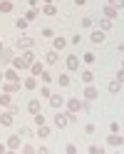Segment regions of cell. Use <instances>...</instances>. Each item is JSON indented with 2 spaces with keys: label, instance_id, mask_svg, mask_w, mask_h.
<instances>
[{
  "label": "cell",
  "instance_id": "obj_1",
  "mask_svg": "<svg viewBox=\"0 0 124 154\" xmlns=\"http://www.w3.org/2000/svg\"><path fill=\"white\" fill-rule=\"evenodd\" d=\"M65 65H67V70H70V72H77V70H80V57H77V55H70Z\"/></svg>",
  "mask_w": 124,
  "mask_h": 154
},
{
  "label": "cell",
  "instance_id": "obj_2",
  "mask_svg": "<svg viewBox=\"0 0 124 154\" xmlns=\"http://www.w3.org/2000/svg\"><path fill=\"white\" fill-rule=\"evenodd\" d=\"M107 144H112V147H122V144H124V139H122V134L112 132L109 137H107Z\"/></svg>",
  "mask_w": 124,
  "mask_h": 154
},
{
  "label": "cell",
  "instance_id": "obj_3",
  "mask_svg": "<svg viewBox=\"0 0 124 154\" xmlns=\"http://www.w3.org/2000/svg\"><path fill=\"white\" fill-rule=\"evenodd\" d=\"M32 45H35V40L27 37V35H23L20 40H17V47H20V50H27V47H32Z\"/></svg>",
  "mask_w": 124,
  "mask_h": 154
},
{
  "label": "cell",
  "instance_id": "obj_4",
  "mask_svg": "<svg viewBox=\"0 0 124 154\" xmlns=\"http://www.w3.org/2000/svg\"><path fill=\"white\" fill-rule=\"evenodd\" d=\"M55 124H57V127H60V129H62V127H67V124H70L67 114H60V112H57V114H55Z\"/></svg>",
  "mask_w": 124,
  "mask_h": 154
},
{
  "label": "cell",
  "instance_id": "obj_5",
  "mask_svg": "<svg viewBox=\"0 0 124 154\" xmlns=\"http://www.w3.org/2000/svg\"><path fill=\"white\" fill-rule=\"evenodd\" d=\"M89 40H92L94 45H102V42H104V30H94V32L89 35Z\"/></svg>",
  "mask_w": 124,
  "mask_h": 154
},
{
  "label": "cell",
  "instance_id": "obj_6",
  "mask_svg": "<svg viewBox=\"0 0 124 154\" xmlns=\"http://www.w3.org/2000/svg\"><path fill=\"white\" fill-rule=\"evenodd\" d=\"M65 104V100L60 97V94H50V107H55V109H60Z\"/></svg>",
  "mask_w": 124,
  "mask_h": 154
},
{
  "label": "cell",
  "instance_id": "obj_7",
  "mask_svg": "<svg viewBox=\"0 0 124 154\" xmlns=\"http://www.w3.org/2000/svg\"><path fill=\"white\" fill-rule=\"evenodd\" d=\"M52 47L55 50H65V47H67V40H65V37H52Z\"/></svg>",
  "mask_w": 124,
  "mask_h": 154
},
{
  "label": "cell",
  "instance_id": "obj_8",
  "mask_svg": "<svg viewBox=\"0 0 124 154\" xmlns=\"http://www.w3.org/2000/svg\"><path fill=\"white\" fill-rule=\"evenodd\" d=\"M20 137H17V134H13V137L10 139H8V149H20Z\"/></svg>",
  "mask_w": 124,
  "mask_h": 154
},
{
  "label": "cell",
  "instance_id": "obj_9",
  "mask_svg": "<svg viewBox=\"0 0 124 154\" xmlns=\"http://www.w3.org/2000/svg\"><path fill=\"white\" fill-rule=\"evenodd\" d=\"M15 70H25L27 67V62H25V57H13V62H10Z\"/></svg>",
  "mask_w": 124,
  "mask_h": 154
},
{
  "label": "cell",
  "instance_id": "obj_10",
  "mask_svg": "<svg viewBox=\"0 0 124 154\" xmlns=\"http://www.w3.org/2000/svg\"><path fill=\"white\" fill-rule=\"evenodd\" d=\"M0 124H3V127H10L13 124V112H5L3 117H0Z\"/></svg>",
  "mask_w": 124,
  "mask_h": 154
},
{
  "label": "cell",
  "instance_id": "obj_11",
  "mask_svg": "<svg viewBox=\"0 0 124 154\" xmlns=\"http://www.w3.org/2000/svg\"><path fill=\"white\" fill-rule=\"evenodd\" d=\"M3 77H5L8 82H17V70H15V67H13V70H8V72H5Z\"/></svg>",
  "mask_w": 124,
  "mask_h": 154
},
{
  "label": "cell",
  "instance_id": "obj_12",
  "mask_svg": "<svg viewBox=\"0 0 124 154\" xmlns=\"http://www.w3.org/2000/svg\"><path fill=\"white\" fill-rule=\"evenodd\" d=\"M0 62H13V50H3L0 52Z\"/></svg>",
  "mask_w": 124,
  "mask_h": 154
},
{
  "label": "cell",
  "instance_id": "obj_13",
  "mask_svg": "<svg viewBox=\"0 0 124 154\" xmlns=\"http://www.w3.org/2000/svg\"><path fill=\"white\" fill-rule=\"evenodd\" d=\"M84 100H97V90L87 85V90H84Z\"/></svg>",
  "mask_w": 124,
  "mask_h": 154
},
{
  "label": "cell",
  "instance_id": "obj_14",
  "mask_svg": "<svg viewBox=\"0 0 124 154\" xmlns=\"http://www.w3.org/2000/svg\"><path fill=\"white\" fill-rule=\"evenodd\" d=\"M27 109H30L32 114H35V112H40V100H30V102H27Z\"/></svg>",
  "mask_w": 124,
  "mask_h": 154
},
{
  "label": "cell",
  "instance_id": "obj_15",
  "mask_svg": "<svg viewBox=\"0 0 124 154\" xmlns=\"http://www.w3.org/2000/svg\"><path fill=\"white\" fill-rule=\"evenodd\" d=\"M20 90V82H8L5 85V92H17Z\"/></svg>",
  "mask_w": 124,
  "mask_h": 154
},
{
  "label": "cell",
  "instance_id": "obj_16",
  "mask_svg": "<svg viewBox=\"0 0 124 154\" xmlns=\"http://www.w3.org/2000/svg\"><path fill=\"white\" fill-rule=\"evenodd\" d=\"M117 13H119V10H117V8H112V5H107V8H104V15H107L109 20H112V17L117 15Z\"/></svg>",
  "mask_w": 124,
  "mask_h": 154
},
{
  "label": "cell",
  "instance_id": "obj_17",
  "mask_svg": "<svg viewBox=\"0 0 124 154\" xmlns=\"http://www.w3.org/2000/svg\"><path fill=\"white\" fill-rule=\"evenodd\" d=\"M0 10H3V13H10V10H13L10 0H0Z\"/></svg>",
  "mask_w": 124,
  "mask_h": 154
},
{
  "label": "cell",
  "instance_id": "obj_18",
  "mask_svg": "<svg viewBox=\"0 0 124 154\" xmlns=\"http://www.w3.org/2000/svg\"><path fill=\"white\" fill-rule=\"evenodd\" d=\"M23 85H25L27 90H35V87H37V82H35V77H27V80H25Z\"/></svg>",
  "mask_w": 124,
  "mask_h": 154
},
{
  "label": "cell",
  "instance_id": "obj_19",
  "mask_svg": "<svg viewBox=\"0 0 124 154\" xmlns=\"http://www.w3.org/2000/svg\"><path fill=\"white\" fill-rule=\"evenodd\" d=\"M99 25H102V30H104V32H107V30H112V25H114V23L109 20V17H104V20H102Z\"/></svg>",
  "mask_w": 124,
  "mask_h": 154
},
{
  "label": "cell",
  "instance_id": "obj_20",
  "mask_svg": "<svg viewBox=\"0 0 124 154\" xmlns=\"http://www.w3.org/2000/svg\"><path fill=\"white\" fill-rule=\"evenodd\" d=\"M42 10H45V15H57V8H55V5H50V3H47Z\"/></svg>",
  "mask_w": 124,
  "mask_h": 154
},
{
  "label": "cell",
  "instance_id": "obj_21",
  "mask_svg": "<svg viewBox=\"0 0 124 154\" xmlns=\"http://www.w3.org/2000/svg\"><path fill=\"white\" fill-rule=\"evenodd\" d=\"M109 5L117 8V10H122V8H124V0H109Z\"/></svg>",
  "mask_w": 124,
  "mask_h": 154
},
{
  "label": "cell",
  "instance_id": "obj_22",
  "mask_svg": "<svg viewBox=\"0 0 124 154\" xmlns=\"http://www.w3.org/2000/svg\"><path fill=\"white\" fill-rule=\"evenodd\" d=\"M82 80H84V82H92V80H94V75H92L89 70H84V72H82Z\"/></svg>",
  "mask_w": 124,
  "mask_h": 154
},
{
  "label": "cell",
  "instance_id": "obj_23",
  "mask_svg": "<svg viewBox=\"0 0 124 154\" xmlns=\"http://www.w3.org/2000/svg\"><path fill=\"white\" fill-rule=\"evenodd\" d=\"M37 134H40V137H47V134H50V129H47L45 124H40V127H37Z\"/></svg>",
  "mask_w": 124,
  "mask_h": 154
},
{
  "label": "cell",
  "instance_id": "obj_24",
  "mask_svg": "<svg viewBox=\"0 0 124 154\" xmlns=\"http://www.w3.org/2000/svg\"><path fill=\"white\" fill-rule=\"evenodd\" d=\"M60 85H62V87H70V77L67 75H60Z\"/></svg>",
  "mask_w": 124,
  "mask_h": 154
},
{
  "label": "cell",
  "instance_id": "obj_25",
  "mask_svg": "<svg viewBox=\"0 0 124 154\" xmlns=\"http://www.w3.org/2000/svg\"><path fill=\"white\" fill-rule=\"evenodd\" d=\"M35 124H37V127H40V124H45V117H42L40 112H35Z\"/></svg>",
  "mask_w": 124,
  "mask_h": 154
},
{
  "label": "cell",
  "instance_id": "obj_26",
  "mask_svg": "<svg viewBox=\"0 0 124 154\" xmlns=\"http://www.w3.org/2000/svg\"><path fill=\"white\" fill-rule=\"evenodd\" d=\"M119 87H122V85H119L117 80H114V82H109V92H119Z\"/></svg>",
  "mask_w": 124,
  "mask_h": 154
},
{
  "label": "cell",
  "instance_id": "obj_27",
  "mask_svg": "<svg viewBox=\"0 0 124 154\" xmlns=\"http://www.w3.org/2000/svg\"><path fill=\"white\" fill-rule=\"evenodd\" d=\"M15 25H17V30H27V20H23V17H20Z\"/></svg>",
  "mask_w": 124,
  "mask_h": 154
},
{
  "label": "cell",
  "instance_id": "obj_28",
  "mask_svg": "<svg viewBox=\"0 0 124 154\" xmlns=\"http://www.w3.org/2000/svg\"><path fill=\"white\" fill-rule=\"evenodd\" d=\"M47 62L55 65V62H57V52H47Z\"/></svg>",
  "mask_w": 124,
  "mask_h": 154
},
{
  "label": "cell",
  "instance_id": "obj_29",
  "mask_svg": "<svg viewBox=\"0 0 124 154\" xmlns=\"http://www.w3.org/2000/svg\"><path fill=\"white\" fill-rule=\"evenodd\" d=\"M42 72H45V70H42V65H35V67H32V77H37V75H42Z\"/></svg>",
  "mask_w": 124,
  "mask_h": 154
},
{
  "label": "cell",
  "instance_id": "obj_30",
  "mask_svg": "<svg viewBox=\"0 0 124 154\" xmlns=\"http://www.w3.org/2000/svg\"><path fill=\"white\" fill-rule=\"evenodd\" d=\"M35 17H37V8H32V10L27 13V20H35Z\"/></svg>",
  "mask_w": 124,
  "mask_h": 154
},
{
  "label": "cell",
  "instance_id": "obj_31",
  "mask_svg": "<svg viewBox=\"0 0 124 154\" xmlns=\"http://www.w3.org/2000/svg\"><path fill=\"white\" fill-rule=\"evenodd\" d=\"M92 25V20H89V17H82V23H80V27H89Z\"/></svg>",
  "mask_w": 124,
  "mask_h": 154
},
{
  "label": "cell",
  "instance_id": "obj_32",
  "mask_svg": "<svg viewBox=\"0 0 124 154\" xmlns=\"http://www.w3.org/2000/svg\"><path fill=\"white\" fill-rule=\"evenodd\" d=\"M84 62L92 65V62H94V55H92V52H87V55H84Z\"/></svg>",
  "mask_w": 124,
  "mask_h": 154
},
{
  "label": "cell",
  "instance_id": "obj_33",
  "mask_svg": "<svg viewBox=\"0 0 124 154\" xmlns=\"http://www.w3.org/2000/svg\"><path fill=\"white\" fill-rule=\"evenodd\" d=\"M40 94H42V97H47V100H50V94H52V92L47 90V87H40Z\"/></svg>",
  "mask_w": 124,
  "mask_h": 154
},
{
  "label": "cell",
  "instance_id": "obj_34",
  "mask_svg": "<svg viewBox=\"0 0 124 154\" xmlns=\"http://www.w3.org/2000/svg\"><path fill=\"white\" fill-rule=\"evenodd\" d=\"M23 57H25V62H32V60H35V55H32V52H25Z\"/></svg>",
  "mask_w": 124,
  "mask_h": 154
},
{
  "label": "cell",
  "instance_id": "obj_35",
  "mask_svg": "<svg viewBox=\"0 0 124 154\" xmlns=\"http://www.w3.org/2000/svg\"><path fill=\"white\" fill-rule=\"evenodd\" d=\"M117 82H124V70H122V72L117 75Z\"/></svg>",
  "mask_w": 124,
  "mask_h": 154
},
{
  "label": "cell",
  "instance_id": "obj_36",
  "mask_svg": "<svg viewBox=\"0 0 124 154\" xmlns=\"http://www.w3.org/2000/svg\"><path fill=\"white\" fill-rule=\"evenodd\" d=\"M74 5H84V0H74Z\"/></svg>",
  "mask_w": 124,
  "mask_h": 154
},
{
  "label": "cell",
  "instance_id": "obj_37",
  "mask_svg": "<svg viewBox=\"0 0 124 154\" xmlns=\"http://www.w3.org/2000/svg\"><path fill=\"white\" fill-rule=\"evenodd\" d=\"M122 70H124V62H122Z\"/></svg>",
  "mask_w": 124,
  "mask_h": 154
}]
</instances>
